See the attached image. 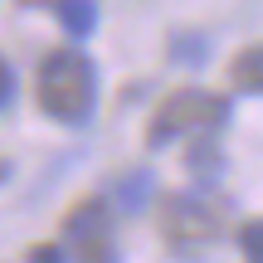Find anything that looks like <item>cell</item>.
<instances>
[{"label": "cell", "instance_id": "10", "mask_svg": "<svg viewBox=\"0 0 263 263\" xmlns=\"http://www.w3.org/2000/svg\"><path fill=\"white\" fill-rule=\"evenodd\" d=\"M239 254L263 263V219H249V224H239Z\"/></svg>", "mask_w": 263, "mask_h": 263}, {"label": "cell", "instance_id": "3", "mask_svg": "<svg viewBox=\"0 0 263 263\" xmlns=\"http://www.w3.org/2000/svg\"><path fill=\"white\" fill-rule=\"evenodd\" d=\"M156 219H161V239H166L176 254H185V249L210 244V239L224 234L229 210L219 205V200H210V195H190V190H180V195L161 200V215Z\"/></svg>", "mask_w": 263, "mask_h": 263}, {"label": "cell", "instance_id": "9", "mask_svg": "<svg viewBox=\"0 0 263 263\" xmlns=\"http://www.w3.org/2000/svg\"><path fill=\"white\" fill-rule=\"evenodd\" d=\"M171 59H176V64H205L210 59V39L205 34H171Z\"/></svg>", "mask_w": 263, "mask_h": 263}, {"label": "cell", "instance_id": "13", "mask_svg": "<svg viewBox=\"0 0 263 263\" xmlns=\"http://www.w3.org/2000/svg\"><path fill=\"white\" fill-rule=\"evenodd\" d=\"M15 5H25V10H39V5H54V0H15Z\"/></svg>", "mask_w": 263, "mask_h": 263}, {"label": "cell", "instance_id": "1", "mask_svg": "<svg viewBox=\"0 0 263 263\" xmlns=\"http://www.w3.org/2000/svg\"><path fill=\"white\" fill-rule=\"evenodd\" d=\"M39 112L64 127H83L98 112V68L83 49H49L34 78Z\"/></svg>", "mask_w": 263, "mask_h": 263}, {"label": "cell", "instance_id": "8", "mask_svg": "<svg viewBox=\"0 0 263 263\" xmlns=\"http://www.w3.org/2000/svg\"><path fill=\"white\" fill-rule=\"evenodd\" d=\"M54 15L68 39H88L98 29V0H54Z\"/></svg>", "mask_w": 263, "mask_h": 263}, {"label": "cell", "instance_id": "12", "mask_svg": "<svg viewBox=\"0 0 263 263\" xmlns=\"http://www.w3.org/2000/svg\"><path fill=\"white\" fill-rule=\"evenodd\" d=\"M25 258L29 263H59V258H68V254H64V249H54V244H39V249H29Z\"/></svg>", "mask_w": 263, "mask_h": 263}, {"label": "cell", "instance_id": "11", "mask_svg": "<svg viewBox=\"0 0 263 263\" xmlns=\"http://www.w3.org/2000/svg\"><path fill=\"white\" fill-rule=\"evenodd\" d=\"M10 98H15V68L0 59V107H10Z\"/></svg>", "mask_w": 263, "mask_h": 263}, {"label": "cell", "instance_id": "7", "mask_svg": "<svg viewBox=\"0 0 263 263\" xmlns=\"http://www.w3.org/2000/svg\"><path fill=\"white\" fill-rule=\"evenodd\" d=\"M229 83H234L239 93L263 98V44H249V49H239V54L229 59Z\"/></svg>", "mask_w": 263, "mask_h": 263}, {"label": "cell", "instance_id": "5", "mask_svg": "<svg viewBox=\"0 0 263 263\" xmlns=\"http://www.w3.org/2000/svg\"><path fill=\"white\" fill-rule=\"evenodd\" d=\"M185 171L195 176V185H215L224 176V146H219V132H195L185 151Z\"/></svg>", "mask_w": 263, "mask_h": 263}, {"label": "cell", "instance_id": "4", "mask_svg": "<svg viewBox=\"0 0 263 263\" xmlns=\"http://www.w3.org/2000/svg\"><path fill=\"white\" fill-rule=\"evenodd\" d=\"M64 244H68L73 258L112 263L117 258V244H112V205L98 200V195L78 200V205L64 215Z\"/></svg>", "mask_w": 263, "mask_h": 263}, {"label": "cell", "instance_id": "2", "mask_svg": "<svg viewBox=\"0 0 263 263\" xmlns=\"http://www.w3.org/2000/svg\"><path fill=\"white\" fill-rule=\"evenodd\" d=\"M234 117V103L224 93H210V88H176L166 103L151 112L146 127V151H166L176 137H195V132H219Z\"/></svg>", "mask_w": 263, "mask_h": 263}, {"label": "cell", "instance_id": "6", "mask_svg": "<svg viewBox=\"0 0 263 263\" xmlns=\"http://www.w3.org/2000/svg\"><path fill=\"white\" fill-rule=\"evenodd\" d=\"M151 190H156V176H151L146 166H137V171H122V176L112 180V200L127 210V215H141V210L151 205Z\"/></svg>", "mask_w": 263, "mask_h": 263}]
</instances>
